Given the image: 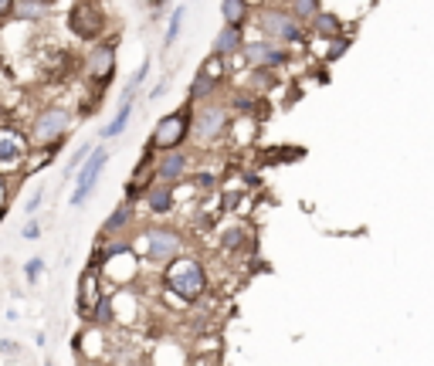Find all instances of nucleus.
I'll return each instance as SVG.
<instances>
[{
    "instance_id": "obj_1",
    "label": "nucleus",
    "mask_w": 434,
    "mask_h": 366,
    "mask_svg": "<svg viewBox=\"0 0 434 366\" xmlns=\"http://www.w3.org/2000/svg\"><path fill=\"white\" fill-rule=\"evenodd\" d=\"M167 285H170L180 299L190 302V299H197V295L204 292V268L190 258L173 261L170 268H167Z\"/></svg>"
},
{
    "instance_id": "obj_2",
    "label": "nucleus",
    "mask_w": 434,
    "mask_h": 366,
    "mask_svg": "<svg viewBox=\"0 0 434 366\" xmlns=\"http://www.w3.org/2000/svg\"><path fill=\"white\" fill-rule=\"evenodd\" d=\"M68 122H72V116L65 112V109H45L38 119H34V143L38 146H55L58 139L68 133Z\"/></svg>"
},
{
    "instance_id": "obj_3",
    "label": "nucleus",
    "mask_w": 434,
    "mask_h": 366,
    "mask_svg": "<svg viewBox=\"0 0 434 366\" xmlns=\"http://www.w3.org/2000/svg\"><path fill=\"white\" fill-rule=\"evenodd\" d=\"M106 160H108V152L106 150H95L92 152V160H85V167H82V177H78V187H75V194H72V204H85V197L92 194V187L95 180H99V173H102V167H106Z\"/></svg>"
},
{
    "instance_id": "obj_4",
    "label": "nucleus",
    "mask_w": 434,
    "mask_h": 366,
    "mask_svg": "<svg viewBox=\"0 0 434 366\" xmlns=\"http://www.w3.org/2000/svg\"><path fill=\"white\" fill-rule=\"evenodd\" d=\"M184 136H187V112H173V116H167V119H160L153 143L156 146H163V150H173V146L184 143Z\"/></svg>"
},
{
    "instance_id": "obj_5",
    "label": "nucleus",
    "mask_w": 434,
    "mask_h": 366,
    "mask_svg": "<svg viewBox=\"0 0 434 366\" xmlns=\"http://www.w3.org/2000/svg\"><path fill=\"white\" fill-rule=\"evenodd\" d=\"M72 30L78 38H95L102 30V11L95 4H75L72 7Z\"/></svg>"
},
{
    "instance_id": "obj_6",
    "label": "nucleus",
    "mask_w": 434,
    "mask_h": 366,
    "mask_svg": "<svg viewBox=\"0 0 434 366\" xmlns=\"http://www.w3.org/2000/svg\"><path fill=\"white\" fill-rule=\"evenodd\" d=\"M24 152H28V139L21 136L17 129L11 126H0V163H21L24 160Z\"/></svg>"
},
{
    "instance_id": "obj_7",
    "label": "nucleus",
    "mask_w": 434,
    "mask_h": 366,
    "mask_svg": "<svg viewBox=\"0 0 434 366\" xmlns=\"http://www.w3.org/2000/svg\"><path fill=\"white\" fill-rule=\"evenodd\" d=\"M146 251H150V258L153 261H163V258H173V255H177V251H180V238H177V234H173V231H150V234H146Z\"/></svg>"
},
{
    "instance_id": "obj_8",
    "label": "nucleus",
    "mask_w": 434,
    "mask_h": 366,
    "mask_svg": "<svg viewBox=\"0 0 434 366\" xmlns=\"http://www.w3.org/2000/svg\"><path fill=\"white\" fill-rule=\"evenodd\" d=\"M95 305H99V278L89 268V272L82 274V282H78V312L82 316H92Z\"/></svg>"
},
{
    "instance_id": "obj_9",
    "label": "nucleus",
    "mask_w": 434,
    "mask_h": 366,
    "mask_svg": "<svg viewBox=\"0 0 434 366\" xmlns=\"http://www.w3.org/2000/svg\"><path fill=\"white\" fill-rule=\"evenodd\" d=\"M265 28H268V34H279V38H285V41H295V38H299V28L282 14H268L265 17Z\"/></svg>"
},
{
    "instance_id": "obj_10",
    "label": "nucleus",
    "mask_w": 434,
    "mask_h": 366,
    "mask_svg": "<svg viewBox=\"0 0 434 366\" xmlns=\"http://www.w3.org/2000/svg\"><path fill=\"white\" fill-rule=\"evenodd\" d=\"M221 126H224V109H217V106H214V109H207V112L201 116V122H197V133H201V136L207 139V136H214Z\"/></svg>"
},
{
    "instance_id": "obj_11",
    "label": "nucleus",
    "mask_w": 434,
    "mask_h": 366,
    "mask_svg": "<svg viewBox=\"0 0 434 366\" xmlns=\"http://www.w3.org/2000/svg\"><path fill=\"white\" fill-rule=\"evenodd\" d=\"M112 65H116V58H112V48H99V51L92 55L95 78H108V75H112Z\"/></svg>"
},
{
    "instance_id": "obj_12",
    "label": "nucleus",
    "mask_w": 434,
    "mask_h": 366,
    "mask_svg": "<svg viewBox=\"0 0 434 366\" xmlns=\"http://www.w3.org/2000/svg\"><path fill=\"white\" fill-rule=\"evenodd\" d=\"M238 45H241V34H238V28H224L221 34H217L214 51H217V55H228V51H238Z\"/></svg>"
},
{
    "instance_id": "obj_13",
    "label": "nucleus",
    "mask_w": 434,
    "mask_h": 366,
    "mask_svg": "<svg viewBox=\"0 0 434 366\" xmlns=\"http://www.w3.org/2000/svg\"><path fill=\"white\" fill-rule=\"evenodd\" d=\"M282 58H285V55H282V51H275V48H268V45H255V48H248V61H255V65H265V61L279 65Z\"/></svg>"
},
{
    "instance_id": "obj_14",
    "label": "nucleus",
    "mask_w": 434,
    "mask_h": 366,
    "mask_svg": "<svg viewBox=\"0 0 434 366\" xmlns=\"http://www.w3.org/2000/svg\"><path fill=\"white\" fill-rule=\"evenodd\" d=\"M184 167H187L184 156H167V163L160 167V177H163V180H177V177L184 173Z\"/></svg>"
},
{
    "instance_id": "obj_15",
    "label": "nucleus",
    "mask_w": 434,
    "mask_h": 366,
    "mask_svg": "<svg viewBox=\"0 0 434 366\" xmlns=\"http://www.w3.org/2000/svg\"><path fill=\"white\" fill-rule=\"evenodd\" d=\"M129 112H133V106H129V102H123V109H119V116H116V119L108 122L102 136H119V133L126 129V122H129Z\"/></svg>"
},
{
    "instance_id": "obj_16",
    "label": "nucleus",
    "mask_w": 434,
    "mask_h": 366,
    "mask_svg": "<svg viewBox=\"0 0 434 366\" xmlns=\"http://www.w3.org/2000/svg\"><path fill=\"white\" fill-rule=\"evenodd\" d=\"M11 14L14 17H41L45 14V4H11Z\"/></svg>"
},
{
    "instance_id": "obj_17",
    "label": "nucleus",
    "mask_w": 434,
    "mask_h": 366,
    "mask_svg": "<svg viewBox=\"0 0 434 366\" xmlns=\"http://www.w3.org/2000/svg\"><path fill=\"white\" fill-rule=\"evenodd\" d=\"M150 207L153 211H167L170 207V187H156L153 194H150Z\"/></svg>"
},
{
    "instance_id": "obj_18",
    "label": "nucleus",
    "mask_w": 434,
    "mask_h": 366,
    "mask_svg": "<svg viewBox=\"0 0 434 366\" xmlns=\"http://www.w3.org/2000/svg\"><path fill=\"white\" fill-rule=\"evenodd\" d=\"M224 17H228V28H238V21L245 17V4H238V0H228V4H224Z\"/></svg>"
},
{
    "instance_id": "obj_19",
    "label": "nucleus",
    "mask_w": 434,
    "mask_h": 366,
    "mask_svg": "<svg viewBox=\"0 0 434 366\" xmlns=\"http://www.w3.org/2000/svg\"><path fill=\"white\" fill-rule=\"evenodd\" d=\"M211 85H214V78H211V75H201V82L194 85V92H190V95H194V99H201V95H207V92H211Z\"/></svg>"
},
{
    "instance_id": "obj_20",
    "label": "nucleus",
    "mask_w": 434,
    "mask_h": 366,
    "mask_svg": "<svg viewBox=\"0 0 434 366\" xmlns=\"http://www.w3.org/2000/svg\"><path fill=\"white\" fill-rule=\"evenodd\" d=\"M180 21H184V7H177V14H173V21H170V34H167V41H173V38H177V30H180Z\"/></svg>"
},
{
    "instance_id": "obj_21",
    "label": "nucleus",
    "mask_w": 434,
    "mask_h": 366,
    "mask_svg": "<svg viewBox=\"0 0 434 366\" xmlns=\"http://www.w3.org/2000/svg\"><path fill=\"white\" fill-rule=\"evenodd\" d=\"M85 152H89V146H82V150H78L75 156L68 160V173H72V170H78V163H82V156H85Z\"/></svg>"
},
{
    "instance_id": "obj_22",
    "label": "nucleus",
    "mask_w": 434,
    "mask_h": 366,
    "mask_svg": "<svg viewBox=\"0 0 434 366\" xmlns=\"http://www.w3.org/2000/svg\"><path fill=\"white\" fill-rule=\"evenodd\" d=\"M41 268H45V265H41V261H38V258H34V261H28V278H31V282H34Z\"/></svg>"
},
{
    "instance_id": "obj_23",
    "label": "nucleus",
    "mask_w": 434,
    "mask_h": 366,
    "mask_svg": "<svg viewBox=\"0 0 434 366\" xmlns=\"http://www.w3.org/2000/svg\"><path fill=\"white\" fill-rule=\"evenodd\" d=\"M119 224H126V211H119L116 217H112V221H108V231H116Z\"/></svg>"
},
{
    "instance_id": "obj_24",
    "label": "nucleus",
    "mask_w": 434,
    "mask_h": 366,
    "mask_svg": "<svg viewBox=\"0 0 434 366\" xmlns=\"http://www.w3.org/2000/svg\"><path fill=\"white\" fill-rule=\"evenodd\" d=\"M295 11H299V14H316L319 7H316V4H295Z\"/></svg>"
},
{
    "instance_id": "obj_25",
    "label": "nucleus",
    "mask_w": 434,
    "mask_h": 366,
    "mask_svg": "<svg viewBox=\"0 0 434 366\" xmlns=\"http://www.w3.org/2000/svg\"><path fill=\"white\" fill-rule=\"evenodd\" d=\"M24 238H38V224H34V221L24 228Z\"/></svg>"
},
{
    "instance_id": "obj_26",
    "label": "nucleus",
    "mask_w": 434,
    "mask_h": 366,
    "mask_svg": "<svg viewBox=\"0 0 434 366\" xmlns=\"http://www.w3.org/2000/svg\"><path fill=\"white\" fill-rule=\"evenodd\" d=\"M4 200H7V187H4V180H0V207H4Z\"/></svg>"
},
{
    "instance_id": "obj_27",
    "label": "nucleus",
    "mask_w": 434,
    "mask_h": 366,
    "mask_svg": "<svg viewBox=\"0 0 434 366\" xmlns=\"http://www.w3.org/2000/svg\"><path fill=\"white\" fill-rule=\"evenodd\" d=\"M0 14H11V4H0Z\"/></svg>"
},
{
    "instance_id": "obj_28",
    "label": "nucleus",
    "mask_w": 434,
    "mask_h": 366,
    "mask_svg": "<svg viewBox=\"0 0 434 366\" xmlns=\"http://www.w3.org/2000/svg\"><path fill=\"white\" fill-rule=\"evenodd\" d=\"M48 366H51V363H48Z\"/></svg>"
}]
</instances>
